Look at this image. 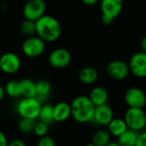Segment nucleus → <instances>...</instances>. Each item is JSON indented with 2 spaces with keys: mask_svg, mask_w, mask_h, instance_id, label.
Returning <instances> with one entry per match:
<instances>
[{
  "mask_svg": "<svg viewBox=\"0 0 146 146\" xmlns=\"http://www.w3.org/2000/svg\"><path fill=\"white\" fill-rule=\"evenodd\" d=\"M20 31L22 34L28 37L34 36L36 34V24L35 22L29 21V20H24L20 24Z\"/></svg>",
  "mask_w": 146,
  "mask_h": 146,
  "instance_id": "24",
  "label": "nucleus"
},
{
  "mask_svg": "<svg viewBox=\"0 0 146 146\" xmlns=\"http://www.w3.org/2000/svg\"><path fill=\"white\" fill-rule=\"evenodd\" d=\"M41 106L36 98H22L17 104L16 111L21 118L35 120L38 117Z\"/></svg>",
  "mask_w": 146,
  "mask_h": 146,
  "instance_id": "5",
  "label": "nucleus"
},
{
  "mask_svg": "<svg viewBox=\"0 0 146 146\" xmlns=\"http://www.w3.org/2000/svg\"><path fill=\"white\" fill-rule=\"evenodd\" d=\"M102 22L104 25H110L118 17L123 9L122 0H101Z\"/></svg>",
  "mask_w": 146,
  "mask_h": 146,
  "instance_id": "3",
  "label": "nucleus"
},
{
  "mask_svg": "<svg viewBox=\"0 0 146 146\" xmlns=\"http://www.w3.org/2000/svg\"><path fill=\"white\" fill-rule=\"evenodd\" d=\"M21 96L23 98L36 97V83L28 78H24L20 81Z\"/></svg>",
  "mask_w": 146,
  "mask_h": 146,
  "instance_id": "19",
  "label": "nucleus"
},
{
  "mask_svg": "<svg viewBox=\"0 0 146 146\" xmlns=\"http://www.w3.org/2000/svg\"><path fill=\"white\" fill-rule=\"evenodd\" d=\"M124 120L128 129L140 133L146 127L145 112L142 108H128L125 113Z\"/></svg>",
  "mask_w": 146,
  "mask_h": 146,
  "instance_id": "4",
  "label": "nucleus"
},
{
  "mask_svg": "<svg viewBox=\"0 0 146 146\" xmlns=\"http://www.w3.org/2000/svg\"><path fill=\"white\" fill-rule=\"evenodd\" d=\"M46 4L44 0H27L23 7V15L26 20L37 22L44 15Z\"/></svg>",
  "mask_w": 146,
  "mask_h": 146,
  "instance_id": "6",
  "label": "nucleus"
},
{
  "mask_svg": "<svg viewBox=\"0 0 146 146\" xmlns=\"http://www.w3.org/2000/svg\"><path fill=\"white\" fill-rule=\"evenodd\" d=\"M35 125H36L35 120L21 118L18 123V128L21 131V133L24 134H29L31 133H33Z\"/></svg>",
  "mask_w": 146,
  "mask_h": 146,
  "instance_id": "25",
  "label": "nucleus"
},
{
  "mask_svg": "<svg viewBox=\"0 0 146 146\" xmlns=\"http://www.w3.org/2000/svg\"><path fill=\"white\" fill-rule=\"evenodd\" d=\"M79 80L81 83L86 85H91L97 82L98 78V72L93 67H85L79 72Z\"/></svg>",
  "mask_w": 146,
  "mask_h": 146,
  "instance_id": "17",
  "label": "nucleus"
},
{
  "mask_svg": "<svg viewBox=\"0 0 146 146\" xmlns=\"http://www.w3.org/2000/svg\"><path fill=\"white\" fill-rule=\"evenodd\" d=\"M48 131H49V126L47 124L41 122V121L36 122V125H35V127L33 130V133L36 134V136H38L39 138L44 137V136H46Z\"/></svg>",
  "mask_w": 146,
  "mask_h": 146,
  "instance_id": "26",
  "label": "nucleus"
},
{
  "mask_svg": "<svg viewBox=\"0 0 146 146\" xmlns=\"http://www.w3.org/2000/svg\"><path fill=\"white\" fill-rule=\"evenodd\" d=\"M89 98L95 107L107 104L109 100V93L106 88L103 86L94 87L89 95Z\"/></svg>",
  "mask_w": 146,
  "mask_h": 146,
  "instance_id": "14",
  "label": "nucleus"
},
{
  "mask_svg": "<svg viewBox=\"0 0 146 146\" xmlns=\"http://www.w3.org/2000/svg\"><path fill=\"white\" fill-rule=\"evenodd\" d=\"M37 146H56V142L51 137L46 135L38 139Z\"/></svg>",
  "mask_w": 146,
  "mask_h": 146,
  "instance_id": "27",
  "label": "nucleus"
},
{
  "mask_svg": "<svg viewBox=\"0 0 146 146\" xmlns=\"http://www.w3.org/2000/svg\"><path fill=\"white\" fill-rule=\"evenodd\" d=\"M21 65L19 56L14 52H6L0 57V70L6 74L17 72Z\"/></svg>",
  "mask_w": 146,
  "mask_h": 146,
  "instance_id": "10",
  "label": "nucleus"
},
{
  "mask_svg": "<svg viewBox=\"0 0 146 146\" xmlns=\"http://www.w3.org/2000/svg\"><path fill=\"white\" fill-rule=\"evenodd\" d=\"M140 46H141L142 52L146 53V36H145V37L142 39V40H141V42H140Z\"/></svg>",
  "mask_w": 146,
  "mask_h": 146,
  "instance_id": "32",
  "label": "nucleus"
},
{
  "mask_svg": "<svg viewBox=\"0 0 146 146\" xmlns=\"http://www.w3.org/2000/svg\"><path fill=\"white\" fill-rule=\"evenodd\" d=\"M8 146H26V144L21 139H15L8 144Z\"/></svg>",
  "mask_w": 146,
  "mask_h": 146,
  "instance_id": "30",
  "label": "nucleus"
},
{
  "mask_svg": "<svg viewBox=\"0 0 146 146\" xmlns=\"http://www.w3.org/2000/svg\"><path fill=\"white\" fill-rule=\"evenodd\" d=\"M36 24V34L44 42H53L59 39L62 34L60 22L51 15H43Z\"/></svg>",
  "mask_w": 146,
  "mask_h": 146,
  "instance_id": "1",
  "label": "nucleus"
},
{
  "mask_svg": "<svg viewBox=\"0 0 146 146\" xmlns=\"http://www.w3.org/2000/svg\"><path fill=\"white\" fill-rule=\"evenodd\" d=\"M136 146H146V131L139 133Z\"/></svg>",
  "mask_w": 146,
  "mask_h": 146,
  "instance_id": "28",
  "label": "nucleus"
},
{
  "mask_svg": "<svg viewBox=\"0 0 146 146\" xmlns=\"http://www.w3.org/2000/svg\"><path fill=\"white\" fill-rule=\"evenodd\" d=\"M39 121L44 122L47 125L52 123L54 121L53 117V106L50 104H43L41 106L38 117Z\"/></svg>",
  "mask_w": 146,
  "mask_h": 146,
  "instance_id": "22",
  "label": "nucleus"
},
{
  "mask_svg": "<svg viewBox=\"0 0 146 146\" xmlns=\"http://www.w3.org/2000/svg\"><path fill=\"white\" fill-rule=\"evenodd\" d=\"M85 5H87V6H92L94 4H96L99 0H80Z\"/></svg>",
  "mask_w": 146,
  "mask_h": 146,
  "instance_id": "31",
  "label": "nucleus"
},
{
  "mask_svg": "<svg viewBox=\"0 0 146 146\" xmlns=\"http://www.w3.org/2000/svg\"><path fill=\"white\" fill-rule=\"evenodd\" d=\"M72 60L71 53L65 48H56L49 55L50 65L56 69H61L68 66Z\"/></svg>",
  "mask_w": 146,
  "mask_h": 146,
  "instance_id": "12",
  "label": "nucleus"
},
{
  "mask_svg": "<svg viewBox=\"0 0 146 146\" xmlns=\"http://www.w3.org/2000/svg\"><path fill=\"white\" fill-rule=\"evenodd\" d=\"M139 133L127 129L123 134L117 138V143L121 146H136Z\"/></svg>",
  "mask_w": 146,
  "mask_h": 146,
  "instance_id": "20",
  "label": "nucleus"
},
{
  "mask_svg": "<svg viewBox=\"0 0 146 146\" xmlns=\"http://www.w3.org/2000/svg\"><path fill=\"white\" fill-rule=\"evenodd\" d=\"M106 146H121L118 143L117 141H110L108 145Z\"/></svg>",
  "mask_w": 146,
  "mask_h": 146,
  "instance_id": "34",
  "label": "nucleus"
},
{
  "mask_svg": "<svg viewBox=\"0 0 146 146\" xmlns=\"http://www.w3.org/2000/svg\"><path fill=\"white\" fill-rule=\"evenodd\" d=\"M130 72L139 78L146 77V53L141 52L132 55L128 62Z\"/></svg>",
  "mask_w": 146,
  "mask_h": 146,
  "instance_id": "9",
  "label": "nucleus"
},
{
  "mask_svg": "<svg viewBox=\"0 0 146 146\" xmlns=\"http://www.w3.org/2000/svg\"><path fill=\"white\" fill-rule=\"evenodd\" d=\"M106 71L108 75L115 80L126 79L130 73L128 64L118 59L110 61L106 67Z\"/></svg>",
  "mask_w": 146,
  "mask_h": 146,
  "instance_id": "11",
  "label": "nucleus"
},
{
  "mask_svg": "<svg viewBox=\"0 0 146 146\" xmlns=\"http://www.w3.org/2000/svg\"><path fill=\"white\" fill-rule=\"evenodd\" d=\"M51 90L50 83L46 80H40L36 83V99L42 104L45 102Z\"/></svg>",
  "mask_w": 146,
  "mask_h": 146,
  "instance_id": "18",
  "label": "nucleus"
},
{
  "mask_svg": "<svg viewBox=\"0 0 146 146\" xmlns=\"http://www.w3.org/2000/svg\"><path fill=\"white\" fill-rule=\"evenodd\" d=\"M111 135L105 129L98 130L92 136V144L96 146H106L111 140Z\"/></svg>",
  "mask_w": 146,
  "mask_h": 146,
  "instance_id": "21",
  "label": "nucleus"
},
{
  "mask_svg": "<svg viewBox=\"0 0 146 146\" xmlns=\"http://www.w3.org/2000/svg\"><path fill=\"white\" fill-rule=\"evenodd\" d=\"M85 146H96V145H94L92 143H91V144H87V145H86Z\"/></svg>",
  "mask_w": 146,
  "mask_h": 146,
  "instance_id": "35",
  "label": "nucleus"
},
{
  "mask_svg": "<svg viewBox=\"0 0 146 146\" xmlns=\"http://www.w3.org/2000/svg\"><path fill=\"white\" fill-rule=\"evenodd\" d=\"M124 100L128 108L143 109L146 105V94L143 89L133 87L126 91Z\"/></svg>",
  "mask_w": 146,
  "mask_h": 146,
  "instance_id": "8",
  "label": "nucleus"
},
{
  "mask_svg": "<svg viewBox=\"0 0 146 146\" xmlns=\"http://www.w3.org/2000/svg\"><path fill=\"white\" fill-rule=\"evenodd\" d=\"M5 96V90H4V88L3 86L0 85V102L4 98Z\"/></svg>",
  "mask_w": 146,
  "mask_h": 146,
  "instance_id": "33",
  "label": "nucleus"
},
{
  "mask_svg": "<svg viewBox=\"0 0 146 146\" xmlns=\"http://www.w3.org/2000/svg\"><path fill=\"white\" fill-rule=\"evenodd\" d=\"M128 129L124 119L114 118L110 123L107 126V131L113 137L119 138Z\"/></svg>",
  "mask_w": 146,
  "mask_h": 146,
  "instance_id": "16",
  "label": "nucleus"
},
{
  "mask_svg": "<svg viewBox=\"0 0 146 146\" xmlns=\"http://www.w3.org/2000/svg\"><path fill=\"white\" fill-rule=\"evenodd\" d=\"M71 116L80 124L92 121L96 107L87 96H76L70 104Z\"/></svg>",
  "mask_w": 146,
  "mask_h": 146,
  "instance_id": "2",
  "label": "nucleus"
},
{
  "mask_svg": "<svg viewBox=\"0 0 146 146\" xmlns=\"http://www.w3.org/2000/svg\"><path fill=\"white\" fill-rule=\"evenodd\" d=\"M5 94H7L11 98H17L21 96V85L20 81L18 80H10L9 81L4 87Z\"/></svg>",
  "mask_w": 146,
  "mask_h": 146,
  "instance_id": "23",
  "label": "nucleus"
},
{
  "mask_svg": "<svg viewBox=\"0 0 146 146\" xmlns=\"http://www.w3.org/2000/svg\"><path fill=\"white\" fill-rule=\"evenodd\" d=\"M45 50V42L38 36L28 37L22 44V52L28 58H38Z\"/></svg>",
  "mask_w": 146,
  "mask_h": 146,
  "instance_id": "7",
  "label": "nucleus"
},
{
  "mask_svg": "<svg viewBox=\"0 0 146 146\" xmlns=\"http://www.w3.org/2000/svg\"><path fill=\"white\" fill-rule=\"evenodd\" d=\"M8 141H7V138L5 136V134L0 131V146H8Z\"/></svg>",
  "mask_w": 146,
  "mask_h": 146,
  "instance_id": "29",
  "label": "nucleus"
},
{
  "mask_svg": "<svg viewBox=\"0 0 146 146\" xmlns=\"http://www.w3.org/2000/svg\"><path fill=\"white\" fill-rule=\"evenodd\" d=\"M114 119V112L110 106L104 104L96 107L92 121L100 126H107Z\"/></svg>",
  "mask_w": 146,
  "mask_h": 146,
  "instance_id": "13",
  "label": "nucleus"
},
{
  "mask_svg": "<svg viewBox=\"0 0 146 146\" xmlns=\"http://www.w3.org/2000/svg\"><path fill=\"white\" fill-rule=\"evenodd\" d=\"M71 116V108L70 104L62 102L56 104L53 107V117L54 121L62 122L68 120Z\"/></svg>",
  "mask_w": 146,
  "mask_h": 146,
  "instance_id": "15",
  "label": "nucleus"
}]
</instances>
